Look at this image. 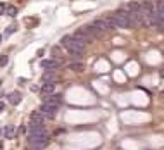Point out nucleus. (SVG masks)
<instances>
[{"mask_svg":"<svg viewBox=\"0 0 164 150\" xmlns=\"http://www.w3.org/2000/svg\"><path fill=\"white\" fill-rule=\"evenodd\" d=\"M62 47H66L68 48V52L71 55H74V54H83V50H85V41L81 40H78V38H74V36H64L62 38Z\"/></svg>","mask_w":164,"mask_h":150,"instance_id":"nucleus-1","label":"nucleus"},{"mask_svg":"<svg viewBox=\"0 0 164 150\" xmlns=\"http://www.w3.org/2000/svg\"><path fill=\"white\" fill-rule=\"evenodd\" d=\"M90 26L95 29L97 33H104V31H109V29H114V26L111 24V21L109 19H97L93 21Z\"/></svg>","mask_w":164,"mask_h":150,"instance_id":"nucleus-2","label":"nucleus"},{"mask_svg":"<svg viewBox=\"0 0 164 150\" xmlns=\"http://www.w3.org/2000/svg\"><path fill=\"white\" fill-rule=\"evenodd\" d=\"M57 110H59V107L57 105H54V104H43L40 107V114L43 117H48V119H54L55 114H57Z\"/></svg>","mask_w":164,"mask_h":150,"instance_id":"nucleus-3","label":"nucleus"},{"mask_svg":"<svg viewBox=\"0 0 164 150\" xmlns=\"http://www.w3.org/2000/svg\"><path fill=\"white\" fill-rule=\"evenodd\" d=\"M28 145H29V148L33 150H41L47 147V138H40V136H28Z\"/></svg>","mask_w":164,"mask_h":150,"instance_id":"nucleus-4","label":"nucleus"},{"mask_svg":"<svg viewBox=\"0 0 164 150\" xmlns=\"http://www.w3.org/2000/svg\"><path fill=\"white\" fill-rule=\"evenodd\" d=\"M36 126H43V116L40 112H33L29 119V128H36Z\"/></svg>","mask_w":164,"mask_h":150,"instance_id":"nucleus-5","label":"nucleus"},{"mask_svg":"<svg viewBox=\"0 0 164 150\" xmlns=\"http://www.w3.org/2000/svg\"><path fill=\"white\" fill-rule=\"evenodd\" d=\"M29 135L31 136H40V138H47V130L45 126H36V128H29Z\"/></svg>","mask_w":164,"mask_h":150,"instance_id":"nucleus-6","label":"nucleus"},{"mask_svg":"<svg viewBox=\"0 0 164 150\" xmlns=\"http://www.w3.org/2000/svg\"><path fill=\"white\" fill-rule=\"evenodd\" d=\"M41 66H43L45 69H48V71H55V69L59 68V62L55 61V59H48V61L41 62Z\"/></svg>","mask_w":164,"mask_h":150,"instance_id":"nucleus-7","label":"nucleus"},{"mask_svg":"<svg viewBox=\"0 0 164 150\" xmlns=\"http://www.w3.org/2000/svg\"><path fill=\"white\" fill-rule=\"evenodd\" d=\"M43 81L45 83H52V85H54V83L57 81V76H55L54 71H47V73L43 74Z\"/></svg>","mask_w":164,"mask_h":150,"instance_id":"nucleus-8","label":"nucleus"},{"mask_svg":"<svg viewBox=\"0 0 164 150\" xmlns=\"http://www.w3.org/2000/svg\"><path fill=\"white\" fill-rule=\"evenodd\" d=\"M7 100H9L11 104H14V105H16V104H19V102H21V93H17V92H14V93H9V95H7Z\"/></svg>","mask_w":164,"mask_h":150,"instance_id":"nucleus-9","label":"nucleus"},{"mask_svg":"<svg viewBox=\"0 0 164 150\" xmlns=\"http://www.w3.org/2000/svg\"><path fill=\"white\" fill-rule=\"evenodd\" d=\"M47 104H54V105H61V97L59 95H50V97H47V100H45Z\"/></svg>","mask_w":164,"mask_h":150,"instance_id":"nucleus-10","label":"nucleus"},{"mask_svg":"<svg viewBox=\"0 0 164 150\" xmlns=\"http://www.w3.org/2000/svg\"><path fill=\"white\" fill-rule=\"evenodd\" d=\"M69 69L74 71V73H81L83 71V64L81 62H71V64H69Z\"/></svg>","mask_w":164,"mask_h":150,"instance_id":"nucleus-11","label":"nucleus"},{"mask_svg":"<svg viewBox=\"0 0 164 150\" xmlns=\"http://www.w3.org/2000/svg\"><path fill=\"white\" fill-rule=\"evenodd\" d=\"M54 88H55V85H52V83H45V86H43V93H45V95H52V93H54Z\"/></svg>","mask_w":164,"mask_h":150,"instance_id":"nucleus-12","label":"nucleus"},{"mask_svg":"<svg viewBox=\"0 0 164 150\" xmlns=\"http://www.w3.org/2000/svg\"><path fill=\"white\" fill-rule=\"evenodd\" d=\"M7 61H9V59H7V55H0V66H2V68L7 64Z\"/></svg>","mask_w":164,"mask_h":150,"instance_id":"nucleus-13","label":"nucleus"},{"mask_svg":"<svg viewBox=\"0 0 164 150\" xmlns=\"http://www.w3.org/2000/svg\"><path fill=\"white\" fill-rule=\"evenodd\" d=\"M9 16H16V7H5Z\"/></svg>","mask_w":164,"mask_h":150,"instance_id":"nucleus-14","label":"nucleus"},{"mask_svg":"<svg viewBox=\"0 0 164 150\" xmlns=\"http://www.w3.org/2000/svg\"><path fill=\"white\" fill-rule=\"evenodd\" d=\"M5 136H7V138H12V136H14L12 128H7V130H5Z\"/></svg>","mask_w":164,"mask_h":150,"instance_id":"nucleus-15","label":"nucleus"},{"mask_svg":"<svg viewBox=\"0 0 164 150\" xmlns=\"http://www.w3.org/2000/svg\"><path fill=\"white\" fill-rule=\"evenodd\" d=\"M5 12V4H0V14Z\"/></svg>","mask_w":164,"mask_h":150,"instance_id":"nucleus-16","label":"nucleus"}]
</instances>
